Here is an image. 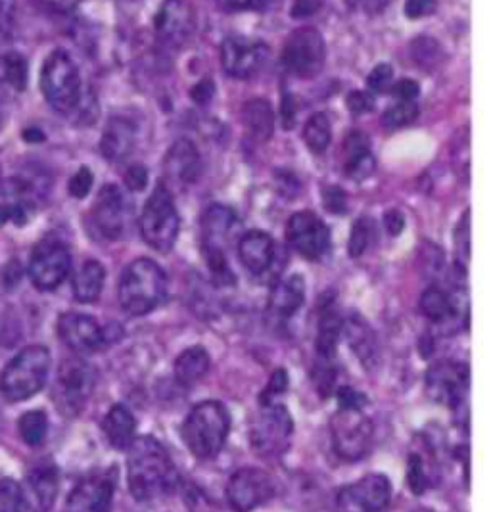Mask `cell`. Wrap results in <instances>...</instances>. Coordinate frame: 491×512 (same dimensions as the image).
<instances>
[{
	"mask_svg": "<svg viewBox=\"0 0 491 512\" xmlns=\"http://www.w3.org/2000/svg\"><path fill=\"white\" fill-rule=\"evenodd\" d=\"M211 367L210 353L202 346H192L183 351L175 361V378L183 388H192L204 376L208 374Z\"/></svg>",
	"mask_w": 491,
	"mask_h": 512,
	"instance_id": "obj_31",
	"label": "cell"
},
{
	"mask_svg": "<svg viewBox=\"0 0 491 512\" xmlns=\"http://www.w3.org/2000/svg\"><path fill=\"white\" fill-rule=\"evenodd\" d=\"M390 0H367V4L371 6V8H375V10H380L382 6H386Z\"/></svg>",
	"mask_w": 491,
	"mask_h": 512,
	"instance_id": "obj_61",
	"label": "cell"
},
{
	"mask_svg": "<svg viewBox=\"0 0 491 512\" xmlns=\"http://www.w3.org/2000/svg\"><path fill=\"white\" fill-rule=\"evenodd\" d=\"M127 482L137 501H152L175 488L177 470L164 445L154 438H135L129 445Z\"/></svg>",
	"mask_w": 491,
	"mask_h": 512,
	"instance_id": "obj_1",
	"label": "cell"
},
{
	"mask_svg": "<svg viewBox=\"0 0 491 512\" xmlns=\"http://www.w3.org/2000/svg\"><path fill=\"white\" fill-rule=\"evenodd\" d=\"M436 0H407L405 2V16L409 20H421L436 12Z\"/></svg>",
	"mask_w": 491,
	"mask_h": 512,
	"instance_id": "obj_49",
	"label": "cell"
},
{
	"mask_svg": "<svg viewBox=\"0 0 491 512\" xmlns=\"http://www.w3.org/2000/svg\"><path fill=\"white\" fill-rule=\"evenodd\" d=\"M323 202H325V208H327L330 213H346V210H348L346 194H344L342 188L328 187L327 190H325Z\"/></svg>",
	"mask_w": 491,
	"mask_h": 512,
	"instance_id": "obj_50",
	"label": "cell"
},
{
	"mask_svg": "<svg viewBox=\"0 0 491 512\" xmlns=\"http://www.w3.org/2000/svg\"><path fill=\"white\" fill-rule=\"evenodd\" d=\"M321 6H323V0H294L290 6V16L294 20H305L317 14Z\"/></svg>",
	"mask_w": 491,
	"mask_h": 512,
	"instance_id": "obj_51",
	"label": "cell"
},
{
	"mask_svg": "<svg viewBox=\"0 0 491 512\" xmlns=\"http://www.w3.org/2000/svg\"><path fill=\"white\" fill-rule=\"evenodd\" d=\"M137 127L125 117H112L100 140L102 156L110 162H123L135 148Z\"/></svg>",
	"mask_w": 491,
	"mask_h": 512,
	"instance_id": "obj_22",
	"label": "cell"
},
{
	"mask_svg": "<svg viewBox=\"0 0 491 512\" xmlns=\"http://www.w3.org/2000/svg\"><path fill=\"white\" fill-rule=\"evenodd\" d=\"M411 56L413 62H417L426 70H434L444 62V48L440 47V43L432 37H417L411 43Z\"/></svg>",
	"mask_w": 491,
	"mask_h": 512,
	"instance_id": "obj_36",
	"label": "cell"
},
{
	"mask_svg": "<svg viewBox=\"0 0 491 512\" xmlns=\"http://www.w3.org/2000/svg\"><path fill=\"white\" fill-rule=\"evenodd\" d=\"M114 499V482L106 474L85 478L71 491L66 512H110Z\"/></svg>",
	"mask_w": 491,
	"mask_h": 512,
	"instance_id": "obj_19",
	"label": "cell"
},
{
	"mask_svg": "<svg viewBox=\"0 0 491 512\" xmlns=\"http://www.w3.org/2000/svg\"><path fill=\"white\" fill-rule=\"evenodd\" d=\"M373 238H375V223H373V219H369V217L357 219L350 233V244H348L350 256H363L369 250Z\"/></svg>",
	"mask_w": 491,
	"mask_h": 512,
	"instance_id": "obj_39",
	"label": "cell"
},
{
	"mask_svg": "<svg viewBox=\"0 0 491 512\" xmlns=\"http://www.w3.org/2000/svg\"><path fill=\"white\" fill-rule=\"evenodd\" d=\"M93 173L87 167H81L70 181V194L73 198H85L89 196L93 188Z\"/></svg>",
	"mask_w": 491,
	"mask_h": 512,
	"instance_id": "obj_47",
	"label": "cell"
},
{
	"mask_svg": "<svg viewBox=\"0 0 491 512\" xmlns=\"http://www.w3.org/2000/svg\"><path fill=\"white\" fill-rule=\"evenodd\" d=\"M327 60V45L315 27L294 31L282 50V64L294 77L311 79L319 75Z\"/></svg>",
	"mask_w": 491,
	"mask_h": 512,
	"instance_id": "obj_8",
	"label": "cell"
},
{
	"mask_svg": "<svg viewBox=\"0 0 491 512\" xmlns=\"http://www.w3.org/2000/svg\"><path fill=\"white\" fill-rule=\"evenodd\" d=\"M384 225H386V231L392 234V236H398L403 227H405V217L403 213L398 210H390L384 215Z\"/></svg>",
	"mask_w": 491,
	"mask_h": 512,
	"instance_id": "obj_56",
	"label": "cell"
},
{
	"mask_svg": "<svg viewBox=\"0 0 491 512\" xmlns=\"http://www.w3.org/2000/svg\"><path fill=\"white\" fill-rule=\"evenodd\" d=\"M330 139H332V129H330V119L327 114L319 112L307 119L304 127V142L313 154H325Z\"/></svg>",
	"mask_w": 491,
	"mask_h": 512,
	"instance_id": "obj_35",
	"label": "cell"
},
{
	"mask_svg": "<svg viewBox=\"0 0 491 512\" xmlns=\"http://www.w3.org/2000/svg\"><path fill=\"white\" fill-rule=\"evenodd\" d=\"M234 211L227 206L215 204L210 206L204 217H202V240H204V250L213 248V250H223V242L231 233L234 227Z\"/></svg>",
	"mask_w": 491,
	"mask_h": 512,
	"instance_id": "obj_30",
	"label": "cell"
},
{
	"mask_svg": "<svg viewBox=\"0 0 491 512\" xmlns=\"http://www.w3.org/2000/svg\"><path fill=\"white\" fill-rule=\"evenodd\" d=\"M338 401H340V407H348V409H363L367 405V399L363 397V394H359L351 388H340Z\"/></svg>",
	"mask_w": 491,
	"mask_h": 512,
	"instance_id": "obj_54",
	"label": "cell"
},
{
	"mask_svg": "<svg viewBox=\"0 0 491 512\" xmlns=\"http://www.w3.org/2000/svg\"><path fill=\"white\" fill-rule=\"evenodd\" d=\"M267 58V47L246 37H229L221 45V64L229 75L246 79L263 66Z\"/></svg>",
	"mask_w": 491,
	"mask_h": 512,
	"instance_id": "obj_17",
	"label": "cell"
},
{
	"mask_svg": "<svg viewBox=\"0 0 491 512\" xmlns=\"http://www.w3.org/2000/svg\"><path fill=\"white\" fill-rule=\"evenodd\" d=\"M417 116H419V106L415 102H399L382 116V125L388 129H399L413 123Z\"/></svg>",
	"mask_w": 491,
	"mask_h": 512,
	"instance_id": "obj_41",
	"label": "cell"
},
{
	"mask_svg": "<svg viewBox=\"0 0 491 512\" xmlns=\"http://www.w3.org/2000/svg\"><path fill=\"white\" fill-rule=\"evenodd\" d=\"M167 277L164 269L152 259H135L127 265L119 280L121 309L133 317L148 315L164 303Z\"/></svg>",
	"mask_w": 491,
	"mask_h": 512,
	"instance_id": "obj_2",
	"label": "cell"
},
{
	"mask_svg": "<svg viewBox=\"0 0 491 512\" xmlns=\"http://www.w3.org/2000/svg\"><path fill=\"white\" fill-rule=\"evenodd\" d=\"M286 388H288V374H286V371L279 369L277 373L271 376L269 386L265 388V392L259 396V403H261V405H271V403H275V397L284 394Z\"/></svg>",
	"mask_w": 491,
	"mask_h": 512,
	"instance_id": "obj_44",
	"label": "cell"
},
{
	"mask_svg": "<svg viewBox=\"0 0 491 512\" xmlns=\"http://www.w3.org/2000/svg\"><path fill=\"white\" fill-rule=\"evenodd\" d=\"M156 33L167 47H183L196 31V12L190 0H164L154 20Z\"/></svg>",
	"mask_w": 491,
	"mask_h": 512,
	"instance_id": "obj_15",
	"label": "cell"
},
{
	"mask_svg": "<svg viewBox=\"0 0 491 512\" xmlns=\"http://www.w3.org/2000/svg\"><path fill=\"white\" fill-rule=\"evenodd\" d=\"M421 93L419 83L413 79H401L392 87V94L398 98L399 102H413Z\"/></svg>",
	"mask_w": 491,
	"mask_h": 512,
	"instance_id": "obj_52",
	"label": "cell"
},
{
	"mask_svg": "<svg viewBox=\"0 0 491 512\" xmlns=\"http://www.w3.org/2000/svg\"><path fill=\"white\" fill-rule=\"evenodd\" d=\"M238 256L248 271L254 275H263L275 261V242L267 233L250 231L242 236L238 244Z\"/></svg>",
	"mask_w": 491,
	"mask_h": 512,
	"instance_id": "obj_23",
	"label": "cell"
},
{
	"mask_svg": "<svg viewBox=\"0 0 491 512\" xmlns=\"http://www.w3.org/2000/svg\"><path fill=\"white\" fill-rule=\"evenodd\" d=\"M428 386L434 397L442 399L444 403H461V399L467 394V367H459L455 363H440L428 373Z\"/></svg>",
	"mask_w": 491,
	"mask_h": 512,
	"instance_id": "obj_21",
	"label": "cell"
},
{
	"mask_svg": "<svg viewBox=\"0 0 491 512\" xmlns=\"http://www.w3.org/2000/svg\"><path fill=\"white\" fill-rule=\"evenodd\" d=\"M165 175L181 185H194L202 171L198 148L187 139L177 140L165 156Z\"/></svg>",
	"mask_w": 491,
	"mask_h": 512,
	"instance_id": "obj_20",
	"label": "cell"
},
{
	"mask_svg": "<svg viewBox=\"0 0 491 512\" xmlns=\"http://www.w3.org/2000/svg\"><path fill=\"white\" fill-rule=\"evenodd\" d=\"M267 0H225V4L233 10H259L265 6Z\"/></svg>",
	"mask_w": 491,
	"mask_h": 512,
	"instance_id": "obj_59",
	"label": "cell"
},
{
	"mask_svg": "<svg viewBox=\"0 0 491 512\" xmlns=\"http://www.w3.org/2000/svg\"><path fill=\"white\" fill-rule=\"evenodd\" d=\"M231 432V415L219 401H202L183 424V440L190 453L202 461L221 453Z\"/></svg>",
	"mask_w": 491,
	"mask_h": 512,
	"instance_id": "obj_3",
	"label": "cell"
},
{
	"mask_svg": "<svg viewBox=\"0 0 491 512\" xmlns=\"http://www.w3.org/2000/svg\"><path fill=\"white\" fill-rule=\"evenodd\" d=\"M79 2L81 0H43L48 10H54V12H70Z\"/></svg>",
	"mask_w": 491,
	"mask_h": 512,
	"instance_id": "obj_60",
	"label": "cell"
},
{
	"mask_svg": "<svg viewBox=\"0 0 491 512\" xmlns=\"http://www.w3.org/2000/svg\"><path fill=\"white\" fill-rule=\"evenodd\" d=\"M27 501H25L24 489L10 480L2 478L0 480V512H25Z\"/></svg>",
	"mask_w": 491,
	"mask_h": 512,
	"instance_id": "obj_40",
	"label": "cell"
},
{
	"mask_svg": "<svg viewBox=\"0 0 491 512\" xmlns=\"http://www.w3.org/2000/svg\"><path fill=\"white\" fill-rule=\"evenodd\" d=\"M346 334L350 340L351 350L363 361L365 367H375L378 361V344L375 334L361 317H351L346 325Z\"/></svg>",
	"mask_w": 491,
	"mask_h": 512,
	"instance_id": "obj_33",
	"label": "cell"
},
{
	"mask_svg": "<svg viewBox=\"0 0 491 512\" xmlns=\"http://www.w3.org/2000/svg\"><path fill=\"white\" fill-rule=\"evenodd\" d=\"M286 240L296 254L307 261H319L327 256L330 233L313 211H298L288 219Z\"/></svg>",
	"mask_w": 491,
	"mask_h": 512,
	"instance_id": "obj_11",
	"label": "cell"
},
{
	"mask_svg": "<svg viewBox=\"0 0 491 512\" xmlns=\"http://www.w3.org/2000/svg\"><path fill=\"white\" fill-rule=\"evenodd\" d=\"M148 183V173L142 165H133L125 173V185L131 188L133 192H141Z\"/></svg>",
	"mask_w": 491,
	"mask_h": 512,
	"instance_id": "obj_53",
	"label": "cell"
},
{
	"mask_svg": "<svg viewBox=\"0 0 491 512\" xmlns=\"http://www.w3.org/2000/svg\"><path fill=\"white\" fill-rule=\"evenodd\" d=\"M25 501L33 512H50L58 495V472L52 466H43L33 470L27 476V488L24 489Z\"/></svg>",
	"mask_w": 491,
	"mask_h": 512,
	"instance_id": "obj_24",
	"label": "cell"
},
{
	"mask_svg": "<svg viewBox=\"0 0 491 512\" xmlns=\"http://www.w3.org/2000/svg\"><path fill=\"white\" fill-rule=\"evenodd\" d=\"M0 71L8 85H12L16 91H24L27 85V62L24 56L18 52H10L2 56Z\"/></svg>",
	"mask_w": 491,
	"mask_h": 512,
	"instance_id": "obj_38",
	"label": "cell"
},
{
	"mask_svg": "<svg viewBox=\"0 0 491 512\" xmlns=\"http://www.w3.org/2000/svg\"><path fill=\"white\" fill-rule=\"evenodd\" d=\"M50 353L43 346L20 351L0 376V390L8 401H25L39 394L47 384Z\"/></svg>",
	"mask_w": 491,
	"mask_h": 512,
	"instance_id": "obj_4",
	"label": "cell"
},
{
	"mask_svg": "<svg viewBox=\"0 0 491 512\" xmlns=\"http://www.w3.org/2000/svg\"><path fill=\"white\" fill-rule=\"evenodd\" d=\"M141 233L144 242L162 254L169 252L177 240L179 213L175 208L171 192L164 185L154 188L152 196L144 204Z\"/></svg>",
	"mask_w": 491,
	"mask_h": 512,
	"instance_id": "obj_6",
	"label": "cell"
},
{
	"mask_svg": "<svg viewBox=\"0 0 491 512\" xmlns=\"http://www.w3.org/2000/svg\"><path fill=\"white\" fill-rule=\"evenodd\" d=\"M348 108L353 114H365L373 110V98L365 93H351L348 96Z\"/></svg>",
	"mask_w": 491,
	"mask_h": 512,
	"instance_id": "obj_55",
	"label": "cell"
},
{
	"mask_svg": "<svg viewBox=\"0 0 491 512\" xmlns=\"http://www.w3.org/2000/svg\"><path fill=\"white\" fill-rule=\"evenodd\" d=\"M294 119H296V102L290 94H284L282 98V123L284 129H292L294 127Z\"/></svg>",
	"mask_w": 491,
	"mask_h": 512,
	"instance_id": "obj_57",
	"label": "cell"
},
{
	"mask_svg": "<svg viewBox=\"0 0 491 512\" xmlns=\"http://www.w3.org/2000/svg\"><path fill=\"white\" fill-rule=\"evenodd\" d=\"M204 254H206V259H208V267H210L213 280H215L217 284H233V271H231V267H229V263H227V259H225L223 250L206 248Z\"/></svg>",
	"mask_w": 491,
	"mask_h": 512,
	"instance_id": "obj_42",
	"label": "cell"
},
{
	"mask_svg": "<svg viewBox=\"0 0 491 512\" xmlns=\"http://www.w3.org/2000/svg\"><path fill=\"white\" fill-rule=\"evenodd\" d=\"M421 309L422 313L434 321V323H444L447 319L453 317V311H455V305L451 296L438 288V286H432L428 288L421 298Z\"/></svg>",
	"mask_w": 491,
	"mask_h": 512,
	"instance_id": "obj_34",
	"label": "cell"
},
{
	"mask_svg": "<svg viewBox=\"0 0 491 512\" xmlns=\"http://www.w3.org/2000/svg\"><path fill=\"white\" fill-rule=\"evenodd\" d=\"M455 246H457V256L459 259L463 257L468 261L470 256V211H467L457 227V238H455Z\"/></svg>",
	"mask_w": 491,
	"mask_h": 512,
	"instance_id": "obj_48",
	"label": "cell"
},
{
	"mask_svg": "<svg viewBox=\"0 0 491 512\" xmlns=\"http://www.w3.org/2000/svg\"><path fill=\"white\" fill-rule=\"evenodd\" d=\"M41 89L48 104L60 112L70 114L81 100V77L70 54L54 50L43 66Z\"/></svg>",
	"mask_w": 491,
	"mask_h": 512,
	"instance_id": "obj_5",
	"label": "cell"
},
{
	"mask_svg": "<svg viewBox=\"0 0 491 512\" xmlns=\"http://www.w3.org/2000/svg\"><path fill=\"white\" fill-rule=\"evenodd\" d=\"M20 436L27 445L39 447L48 434V417L45 411H29L18 422Z\"/></svg>",
	"mask_w": 491,
	"mask_h": 512,
	"instance_id": "obj_37",
	"label": "cell"
},
{
	"mask_svg": "<svg viewBox=\"0 0 491 512\" xmlns=\"http://www.w3.org/2000/svg\"><path fill=\"white\" fill-rule=\"evenodd\" d=\"M332 445L344 461H357L365 457L373 443V422L363 409L340 407L330 422Z\"/></svg>",
	"mask_w": 491,
	"mask_h": 512,
	"instance_id": "obj_7",
	"label": "cell"
},
{
	"mask_svg": "<svg viewBox=\"0 0 491 512\" xmlns=\"http://www.w3.org/2000/svg\"><path fill=\"white\" fill-rule=\"evenodd\" d=\"M62 342L77 353H93L108 344V334L93 317L83 313H64L58 321Z\"/></svg>",
	"mask_w": 491,
	"mask_h": 512,
	"instance_id": "obj_16",
	"label": "cell"
},
{
	"mask_svg": "<svg viewBox=\"0 0 491 512\" xmlns=\"http://www.w3.org/2000/svg\"><path fill=\"white\" fill-rule=\"evenodd\" d=\"M93 373L87 363L68 359L58 369L56 401L64 413H79L93 392Z\"/></svg>",
	"mask_w": 491,
	"mask_h": 512,
	"instance_id": "obj_14",
	"label": "cell"
},
{
	"mask_svg": "<svg viewBox=\"0 0 491 512\" xmlns=\"http://www.w3.org/2000/svg\"><path fill=\"white\" fill-rule=\"evenodd\" d=\"M16 27V0H0V41L10 39Z\"/></svg>",
	"mask_w": 491,
	"mask_h": 512,
	"instance_id": "obj_45",
	"label": "cell"
},
{
	"mask_svg": "<svg viewBox=\"0 0 491 512\" xmlns=\"http://www.w3.org/2000/svg\"><path fill=\"white\" fill-rule=\"evenodd\" d=\"M392 79H394V71L388 64H380L375 70L369 73L367 77V87L373 93H386L392 87Z\"/></svg>",
	"mask_w": 491,
	"mask_h": 512,
	"instance_id": "obj_43",
	"label": "cell"
},
{
	"mask_svg": "<svg viewBox=\"0 0 491 512\" xmlns=\"http://www.w3.org/2000/svg\"><path fill=\"white\" fill-rule=\"evenodd\" d=\"M263 407L265 409L259 413L258 420L252 426V445L259 455L267 459L281 457L290 447L294 420L282 405L271 403Z\"/></svg>",
	"mask_w": 491,
	"mask_h": 512,
	"instance_id": "obj_9",
	"label": "cell"
},
{
	"mask_svg": "<svg viewBox=\"0 0 491 512\" xmlns=\"http://www.w3.org/2000/svg\"><path fill=\"white\" fill-rule=\"evenodd\" d=\"M392 497V484L384 474H369L340 489L336 495L338 512H382Z\"/></svg>",
	"mask_w": 491,
	"mask_h": 512,
	"instance_id": "obj_12",
	"label": "cell"
},
{
	"mask_svg": "<svg viewBox=\"0 0 491 512\" xmlns=\"http://www.w3.org/2000/svg\"><path fill=\"white\" fill-rule=\"evenodd\" d=\"M344 171L353 181H365L375 171L371 139L361 131H351L344 142Z\"/></svg>",
	"mask_w": 491,
	"mask_h": 512,
	"instance_id": "obj_26",
	"label": "cell"
},
{
	"mask_svg": "<svg viewBox=\"0 0 491 512\" xmlns=\"http://www.w3.org/2000/svg\"><path fill=\"white\" fill-rule=\"evenodd\" d=\"M106 440L116 449H129L137 438V420L125 405H114L102 422Z\"/></svg>",
	"mask_w": 491,
	"mask_h": 512,
	"instance_id": "obj_29",
	"label": "cell"
},
{
	"mask_svg": "<svg viewBox=\"0 0 491 512\" xmlns=\"http://www.w3.org/2000/svg\"><path fill=\"white\" fill-rule=\"evenodd\" d=\"M275 495V482L259 468H240L227 484V501L236 512H252Z\"/></svg>",
	"mask_w": 491,
	"mask_h": 512,
	"instance_id": "obj_13",
	"label": "cell"
},
{
	"mask_svg": "<svg viewBox=\"0 0 491 512\" xmlns=\"http://www.w3.org/2000/svg\"><path fill=\"white\" fill-rule=\"evenodd\" d=\"M305 300V282L300 275H292L279 280L269 296V309L275 317L288 319L292 317Z\"/></svg>",
	"mask_w": 491,
	"mask_h": 512,
	"instance_id": "obj_27",
	"label": "cell"
},
{
	"mask_svg": "<svg viewBox=\"0 0 491 512\" xmlns=\"http://www.w3.org/2000/svg\"><path fill=\"white\" fill-rule=\"evenodd\" d=\"M342 332V319L336 307V298L328 294L321 302L319 313V334H317V353L321 361H334L336 348Z\"/></svg>",
	"mask_w": 491,
	"mask_h": 512,
	"instance_id": "obj_25",
	"label": "cell"
},
{
	"mask_svg": "<svg viewBox=\"0 0 491 512\" xmlns=\"http://www.w3.org/2000/svg\"><path fill=\"white\" fill-rule=\"evenodd\" d=\"M190 96H192V100H194L196 104H208L211 100V96H213V85H211L210 81H202V83H198V85L190 91Z\"/></svg>",
	"mask_w": 491,
	"mask_h": 512,
	"instance_id": "obj_58",
	"label": "cell"
},
{
	"mask_svg": "<svg viewBox=\"0 0 491 512\" xmlns=\"http://www.w3.org/2000/svg\"><path fill=\"white\" fill-rule=\"evenodd\" d=\"M106 280V269L102 263L89 259L81 265L73 279V294L81 303H93L100 298Z\"/></svg>",
	"mask_w": 491,
	"mask_h": 512,
	"instance_id": "obj_32",
	"label": "cell"
},
{
	"mask_svg": "<svg viewBox=\"0 0 491 512\" xmlns=\"http://www.w3.org/2000/svg\"><path fill=\"white\" fill-rule=\"evenodd\" d=\"M70 269L71 256L66 244L56 238H47L39 242L31 254L29 279L39 290L50 292L66 280Z\"/></svg>",
	"mask_w": 491,
	"mask_h": 512,
	"instance_id": "obj_10",
	"label": "cell"
},
{
	"mask_svg": "<svg viewBox=\"0 0 491 512\" xmlns=\"http://www.w3.org/2000/svg\"><path fill=\"white\" fill-rule=\"evenodd\" d=\"M242 123L252 139L267 142L275 133V112L269 100L252 98L242 106Z\"/></svg>",
	"mask_w": 491,
	"mask_h": 512,
	"instance_id": "obj_28",
	"label": "cell"
},
{
	"mask_svg": "<svg viewBox=\"0 0 491 512\" xmlns=\"http://www.w3.org/2000/svg\"><path fill=\"white\" fill-rule=\"evenodd\" d=\"M409 486L413 489V493L421 495L422 491L428 486V476L424 472V466H422V459L419 455H411L409 459Z\"/></svg>",
	"mask_w": 491,
	"mask_h": 512,
	"instance_id": "obj_46",
	"label": "cell"
},
{
	"mask_svg": "<svg viewBox=\"0 0 491 512\" xmlns=\"http://www.w3.org/2000/svg\"><path fill=\"white\" fill-rule=\"evenodd\" d=\"M127 200L116 185L100 190L93 208L94 227L108 240H117L127 227Z\"/></svg>",
	"mask_w": 491,
	"mask_h": 512,
	"instance_id": "obj_18",
	"label": "cell"
}]
</instances>
